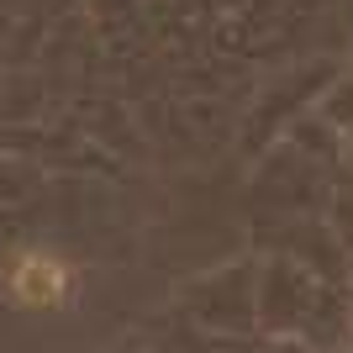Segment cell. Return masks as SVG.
<instances>
[{"instance_id":"obj_1","label":"cell","mask_w":353,"mask_h":353,"mask_svg":"<svg viewBox=\"0 0 353 353\" xmlns=\"http://www.w3.org/2000/svg\"><path fill=\"white\" fill-rule=\"evenodd\" d=\"M63 285H69L63 264L43 259V253L16 259V269H11V290H16V301H27V306H53V301L63 295Z\"/></svg>"}]
</instances>
